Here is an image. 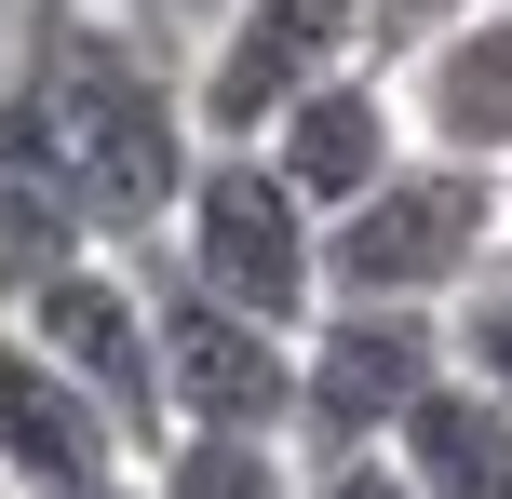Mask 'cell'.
Wrapping results in <instances>:
<instances>
[{"label":"cell","instance_id":"cell-14","mask_svg":"<svg viewBox=\"0 0 512 499\" xmlns=\"http://www.w3.org/2000/svg\"><path fill=\"white\" fill-rule=\"evenodd\" d=\"M445 365H459V378H486V392L512 405V270H499V257L472 270L459 297H445Z\"/></svg>","mask_w":512,"mask_h":499},{"label":"cell","instance_id":"cell-6","mask_svg":"<svg viewBox=\"0 0 512 499\" xmlns=\"http://www.w3.org/2000/svg\"><path fill=\"white\" fill-rule=\"evenodd\" d=\"M135 270H149V338H162V405H176V432H283L297 419V338H283V324L203 297L162 243H135Z\"/></svg>","mask_w":512,"mask_h":499},{"label":"cell","instance_id":"cell-1","mask_svg":"<svg viewBox=\"0 0 512 499\" xmlns=\"http://www.w3.org/2000/svg\"><path fill=\"white\" fill-rule=\"evenodd\" d=\"M176 27L135 14V0H27L14 27V81L41 95L54 149H68L81 203H95V243H162V216H176L189 162H203V108H189V68Z\"/></svg>","mask_w":512,"mask_h":499},{"label":"cell","instance_id":"cell-20","mask_svg":"<svg viewBox=\"0 0 512 499\" xmlns=\"http://www.w3.org/2000/svg\"><path fill=\"white\" fill-rule=\"evenodd\" d=\"M122 499H135V486H122Z\"/></svg>","mask_w":512,"mask_h":499},{"label":"cell","instance_id":"cell-8","mask_svg":"<svg viewBox=\"0 0 512 499\" xmlns=\"http://www.w3.org/2000/svg\"><path fill=\"white\" fill-rule=\"evenodd\" d=\"M0 473H14V499H122L149 459H135V432L108 419L68 365H41V351L0 324Z\"/></svg>","mask_w":512,"mask_h":499},{"label":"cell","instance_id":"cell-9","mask_svg":"<svg viewBox=\"0 0 512 499\" xmlns=\"http://www.w3.org/2000/svg\"><path fill=\"white\" fill-rule=\"evenodd\" d=\"M391 95H405L418 149L512 176V0H472V14H445L418 54H391Z\"/></svg>","mask_w":512,"mask_h":499},{"label":"cell","instance_id":"cell-2","mask_svg":"<svg viewBox=\"0 0 512 499\" xmlns=\"http://www.w3.org/2000/svg\"><path fill=\"white\" fill-rule=\"evenodd\" d=\"M162 257H176L203 297L283 324V338L324 311V203H297L270 149H216V135H203L176 216H162Z\"/></svg>","mask_w":512,"mask_h":499},{"label":"cell","instance_id":"cell-17","mask_svg":"<svg viewBox=\"0 0 512 499\" xmlns=\"http://www.w3.org/2000/svg\"><path fill=\"white\" fill-rule=\"evenodd\" d=\"M14 27H27V0H0V81H14Z\"/></svg>","mask_w":512,"mask_h":499},{"label":"cell","instance_id":"cell-4","mask_svg":"<svg viewBox=\"0 0 512 499\" xmlns=\"http://www.w3.org/2000/svg\"><path fill=\"white\" fill-rule=\"evenodd\" d=\"M432 378H445V311H418V297H324L297 324V419H283V446L297 459L391 446Z\"/></svg>","mask_w":512,"mask_h":499},{"label":"cell","instance_id":"cell-5","mask_svg":"<svg viewBox=\"0 0 512 499\" xmlns=\"http://www.w3.org/2000/svg\"><path fill=\"white\" fill-rule=\"evenodd\" d=\"M0 324H14L41 365H68V378H81V392H95L108 419L135 432V459L176 432V405H162V338H149V270H135L122 243H95V257H68L54 284H27Z\"/></svg>","mask_w":512,"mask_h":499},{"label":"cell","instance_id":"cell-11","mask_svg":"<svg viewBox=\"0 0 512 499\" xmlns=\"http://www.w3.org/2000/svg\"><path fill=\"white\" fill-rule=\"evenodd\" d=\"M68 257H95V203H81V176H68V149H54L41 95L0 81V311H14L27 284H54Z\"/></svg>","mask_w":512,"mask_h":499},{"label":"cell","instance_id":"cell-18","mask_svg":"<svg viewBox=\"0 0 512 499\" xmlns=\"http://www.w3.org/2000/svg\"><path fill=\"white\" fill-rule=\"evenodd\" d=\"M0 499H14V473H0Z\"/></svg>","mask_w":512,"mask_h":499},{"label":"cell","instance_id":"cell-19","mask_svg":"<svg viewBox=\"0 0 512 499\" xmlns=\"http://www.w3.org/2000/svg\"><path fill=\"white\" fill-rule=\"evenodd\" d=\"M499 203H512V176H499Z\"/></svg>","mask_w":512,"mask_h":499},{"label":"cell","instance_id":"cell-15","mask_svg":"<svg viewBox=\"0 0 512 499\" xmlns=\"http://www.w3.org/2000/svg\"><path fill=\"white\" fill-rule=\"evenodd\" d=\"M297 499H418V473L391 446H351V459H297Z\"/></svg>","mask_w":512,"mask_h":499},{"label":"cell","instance_id":"cell-13","mask_svg":"<svg viewBox=\"0 0 512 499\" xmlns=\"http://www.w3.org/2000/svg\"><path fill=\"white\" fill-rule=\"evenodd\" d=\"M135 499H297V446L283 432H162Z\"/></svg>","mask_w":512,"mask_h":499},{"label":"cell","instance_id":"cell-3","mask_svg":"<svg viewBox=\"0 0 512 499\" xmlns=\"http://www.w3.org/2000/svg\"><path fill=\"white\" fill-rule=\"evenodd\" d=\"M499 243H512V203H499L486 162L405 149L364 203L324 216V297H418V311H445Z\"/></svg>","mask_w":512,"mask_h":499},{"label":"cell","instance_id":"cell-12","mask_svg":"<svg viewBox=\"0 0 512 499\" xmlns=\"http://www.w3.org/2000/svg\"><path fill=\"white\" fill-rule=\"evenodd\" d=\"M391 459L418 473V499H512V405L486 392V378H459V365H445L432 392L405 405Z\"/></svg>","mask_w":512,"mask_h":499},{"label":"cell","instance_id":"cell-10","mask_svg":"<svg viewBox=\"0 0 512 499\" xmlns=\"http://www.w3.org/2000/svg\"><path fill=\"white\" fill-rule=\"evenodd\" d=\"M256 149L283 162V189H297V203H324V216H337V203H364V189H378L391 162L418 149V135H405V95H391V68H378V54H351V68H324V81H310V95L283 108L270 135H256Z\"/></svg>","mask_w":512,"mask_h":499},{"label":"cell","instance_id":"cell-16","mask_svg":"<svg viewBox=\"0 0 512 499\" xmlns=\"http://www.w3.org/2000/svg\"><path fill=\"white\" fill-rule=\"evenodd\" d=\"M135 14H162V27H189V41H203V27L230 14V0H135Z\"/></svg>","mask_w":512,"mask_h":499},{"label":"cell","instance_id":"cell-7","mask_svg":"<svg viewBox=\"0 0 512 499\" xmlns=\"http://www.w3.org/2000/svg\"><path fill=\"white\" fill-rule=\"evenodd\" d=\"M364 54V0H230L189 54V108H203L216 149H256L283 108L310 95L324 68Z\"/></svg>","mask_w":512,"mask_h":499}]
</instances>
